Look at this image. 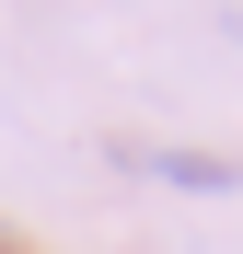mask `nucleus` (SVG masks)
<instances>
[{"mask_svg":"<svg viewBox=\"0 0 243 254\" xmlns=\"http://www.w3.org/2000/svg\"><path fill=\"white\" fill-rule=\"evenodd\" d=\"M151 174H162V185H197V196H232L243 162H220V150H151Z\"/></svg>","mask_w":243,"mask_h":254,"instance_id":"nucleus-1","label":"nucleus"}]
</instances>
